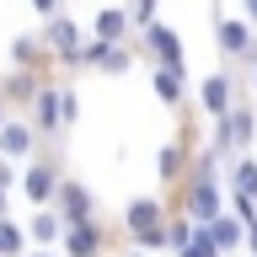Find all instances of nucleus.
I'll return each instance as SVG.
<instances>
[{
    "label": "nucleus",
    "instance_id": "1",
    "mask_svg": "<svg viewBox=\"0 0 257 257\" xmlns=\"http://www.w3.org/2000/svg\"><path fill=\"white\" fill-rule=\"evenodd\" d=\"M214 128H220V134H214V145H209V150H214V161L230 156V150H246V145H252V107L220 112V118H214Z\"/></svg>",
    "mask_w": 257,
    "mask_h": 257
},
{
    "label": "nucleus",
    "instance_id": "2",
    "mask_svg": "<svg viewBox=\"0 0 257 257\" xmlns=\"http://www.w3.org/2000/svg\"><path fill=\"white\" fill-rule=\"evenodd\" d=\"M80 64L86 70H102V75H128V64H134V48L123 43H102V38H91V48H80Z\"/></svg>",
    "mask_w": 257,
    "mask_h": 257
},
{
    "label": "nucleus",
    "instance_id": "3",
    "mask_svg": "<svg viewBox=\"0 0 257 257\" xmlns=\"http://www.w3.org/2000/svg\"><path fill=\"white\" fill-rule=\"evenodd\" d=\"M91 188H86V182H70V177H64L59 182V193H54V209H59V220L64 225H80V220H91Z\"/></svg>",
    "mask_w": 257,
    "mask_h": 257
},
{
    "label": "nucleus",
    "instance_id": "4",
    "mask_svg": "<svg viewBox=\"0 0 257 257\" xmlns=\"http://www.w3.org/2000/svg\"><path fill=\"white\" fill-rule=\"evenodd\" d=\"M59 166H48V161H38V166H27V172H22V193H27L32 204L43 209V204H54V193H59Z\"/></svg>",
    "mask_w": 257,
    "mask_h": 257
},
{
    "label": "nucleus",
    "instance_id": "5",
    "mask_svg": "<svg viewBox=\"0 0 257 257\" xmlns=\"http://www.w3.org/2000/svg\"><path fill=\"white\" fill-rule=\"evenodd\" d=\"M32 150H38V123L6 118V123H0V156L16 161V156H32Z\"/></svg>",
    "mask_w": 257,
    "mask_h": 257
},
{
    "label": "nucleus",
    "instance_id": "6",
    "mask_svg": "<svg viewBox=\"0 0 257 257\" xmlns=\"http://www.w3.org/2000/svg\"><path fill=\"white\" fill-rule=\"evenodd\" d=\"M236 80L225 75V70H214V75H204V86H198V102H204V112L209 118H220V112H230L236 107V91H230Z\"/></svg>",
    "mask_w": 257,
    "mask_h": 257
},
{
    "label": "nucleus",
    "instance_id": "7",
    "mask_svg": "<svg viewBox=\"0 0 257 257\" xmlns=\"http://www.w3.org/2000/svg\"><path fill=\"white\" fill-rule=\"evenodd\" d=\"M64 257H102V225L96 220H80V225H64Z\"/></svg>",
    "mask_w": 257,
    "mask_h": 257
},
{
    "label": "nucleus",
    "instance_id": "8",
    "mask_svg": "<svg viewBox=\"0 0 257 257\" xmlns=\"http://www.w3.org/2000/svg\"><path fill=\"white\" fill-rule=\"evenodd\" d=\"M75 43H80V27L70 22V16L54 11V16L43 22V48L54 54V59H64V54H75Z\"/></svg>",
    "mask_w": 257,
    "mask_h": 257
},
{
    "label": "nucleus",
    "instance_id": "9",
    "mask_svg": "<svg viewBox=\"0 0 257 257\" xmlns=\"http://www.w3.org/2000/svg\"><path fill=\"white\" fill-rule=\"evenodd\" d=\"M214 32H220V48L230 54V59H252V64H257V48H252V22H214Z\"/></svg>",
    "mask_w": 257,
    "mask_h": 257
},
{
    "label": "nucleus",
    "instance_id": "10",
    "mask_svg": "<svg viewBox=\"0 0 257 257\" xmlns=\"http://www.w3.org/2000/svg\"><path fill=\"white\" fill-rule=\"evenodd\" d=\"M145 43H150V59L156 64H182V38H177V27L150 22V27H145Z\"/></svg>",
    "mask_w": 257,
    "mask_h": 257
},
{
    "label": "nucleus",
    "instance_id": "11",
    "mask_svg": "<svg viewBox=\"0 0 257 257\" xmlns=\"http://www.w3.org/2000/svg\"><path fill=\"white\" fill-rule=\"evenodd\" d=\"M128 27H134L128 6H107V11H96V22H91V32L102 38V43H123V38H128Z\"/></svg>",
    "mask_w": 257,
    "mask_h": 257
},
{
    "label": "nucleus",
    "instance_id": "12",
    "mask_svg": "<svg viewBox=\"0 0 257 257\" xmlns=\"http://www.w3.org/2000/svg\"><path fill=\"white\" fill-rule=\"evenodd\" d=\"M156 225H166V209H161L156 198H134V204L123 209V230H128V236H140V230H156Z\"/></svg>",
    "mask_w": 257,
    "mask_h": 257
},
{
    "label": "nucleus",
    "instance_id": "13",
    "mask_svg": "<svg viewBox=\"0 0 257 257\" xmlns=\"http://www.w3.org/2000/svg\"><path fill=\"white\" fill-rule=\"evenodd\" d=\"M209 230H214V241H220V252L230 257V252H241V246H246V225L236 220V214H214V220H209Z\"/></svg>",
    "mask_w": 257,
    "mask_h": 257
},
{
    "label": "nucleus",
    "instance_id": "14",
    "mask_svg": "<svg viewBox=\"0 0 257 257\" xmlns=\"http://www.w3.org/2000/svg\"><path fill=\"white\" fill-rule=\"evenodd\" d=\"M27 236L38 241V246H48V241H59V236H64V220H59V209H54V204H43L38 214H32Z\"/></svg>",
    "mask_w": 257,
    "mask_h": 257
},
{
    "label": "nucleus",
    "instance_id": "15",
    "mask_svg": "<svg viewBox=\"0 0 257 257\" xmlns=\"http://www.w3.org/2000/svg\"><path fill=\"white\" fill-rule=\"evenodd\" d=\"M38 86H43V75L16 70V75H6V86H0V102H32V96H38Z\"/></svg>",
    "mask_w": 257,
    "mask_h": 257
},
{
    "label": "nucleus",
    "instance_id": "16",
    "mask_svg": "<svg viewBox=\"0 0 257 257\" xmlns=\"http://www.w3.org/2000/svg\"><path fill=\"white\" fill-rule=\"evenodd\" d=\"M156 166H161V182H166V188H172V182H182V177H188V156H182V145H161V161H156Z\"/></svg>",
    "mask_w": 257,
    "mask_h": 257
},
{
    "label": "nucleus",
    "instance_id": "17",
    "mask_svg": "<svg viewBox=\"0 0 257 257\" xmlns=\"http://www.w3.org/2000/svg\"><path fill=\"white\" fill-rule=\"evenodd\" d=\"M156 96L161 102H182V64H156Z\"/></svg>",
    "mask_w": 257,
    "mask_h": 257
},
{
    "label": "nucleus",
    "instance_id": "18",
    "mask_svg": "<svg viewBox=\"0 0 257 257\" xmlns=\"http://www.w3.org/2000/svg\"><path fill=\"white\" fill-rule=\"evenodd\" d=\"M177 257H225V252H220V241H214V230H209V225H193V241H188Z\"/></svg>",
    "mask_w": 257,
    "mask_h": 257
},
{
    "label": "nucleus",
    "instance_id": "19",
    "mask_svg": "<svg viewBox=\"0 0 257 257\" xmlns=\"http://www.w3.org/2000/svg\"><path fill=\"white\" fill-rule=\"evenodd\" d=\"M0 257H27V236L11 225V214L0 220Z\"/></svg>",
    "mask_w": 257,
    "mask_h": 257
},
{
    "label": "nucleus",
    "instance_id": "20",
    "mask_svg": "<svg viewBox=\"0 0 257 257\" xmlns=\"http://www.w3.org/2000/svg\"><path fill=\"white\" fill-rule=\"evenodd\" d=\"M188 241H193V220H188V214H177V220L166 214V246H172V252H182Z\"/></svg>",
    "mask_w": 257,
    "mask_h": 257
},
{
    "label": "nucleus",
    "instance_id": "21",
    "mask_svg": "<svg viewBox=\"0 0 257 257\" xmlns=\"http://www.w3.org/2000/svg\"><path fill=\"white\" fill-rule=\"evenodd\" d=\"M230 182H236V193L241 198H257V161L246 156V161H236V177H230Z\"/></svg>",
    "mask_w": 257,
    "mask_h": 257
},
{
    "label": "nucleus",
    "instance_id": "22",
    "mask_svg": "<svg viewBox=\"0 0 257 257\" xmlns=\"http://www.w3.org/2000/svg\"><path fill=\"white\" fill-rule=\"evenodd\" d=\"M156 22V0H134V27H150Z\"/></svg>",
    "mask_w": 257,
    "mask_h": 257
},
{
    "label": "nucleus",
    "instance_id": "23",
    "mask_svg": "<svg viewBox=\"0 0 257 257\" xmlns=\"http://www.w3.org/2000/svg\"><path fill=\"white\" fill-rule=\"evenodd\" d=\"M59 6H64V0H32V11H38V16H54Z\"/></svg>",
    "mask_w": 257,
    "mask_h": 257
},
{
    "label": "nucleus",
    "instance_id": "24",
    "mask_svg": "<svg viewBox=\"0 0 257 257\" xmlns=\"http://www.w3.org/2000/svg\"><path fill=\"white\" fill-rule=\"evenodd\" d=\"M246 252L257 257V220H246Z\"/></svg>",
    "mask_w": 257,
    "mask_h": 257
},
{
    "label": "nucleus",
    "instance_id": "25",
    "mask_svg": "<svg viewBox=\"0 0 257 257\" xmlns=\"http://www.w3.org/2000/svg\"><path fill=\"white\" fill-rule=\"evenodd\" d=\"M241 11H246V22L257 27V0H241Z\"/></svg>",
    "mask_w": 257,
    "mask_h": 257
},
{
    "label": "nucleus",
    "instance_id": "26",
    "mask_svg": "<svg viewBox=\"0 0 257 257\" xmlns=\"http://www.w3.org/2000/svg\"><path fill=\"white\" fill-rule=\"evenodd\" d=\"M252 86H257V64H252Z\"/></svg>",
    "mask_w": 257,
    "mask_h": 257
},
{
    "label": "nucleus",
    "instance_id": "27",
    "mask_svg": "<svg viewBox=\"0 0 257 257\" xmlns=\"http://www.w3.org/2000/svg\"><path fill=\"white\" fill-rule=\"evenodd\" d=\"M0 123H6V107H0Z\"/></svg>",
    "mask_w": 257,
    "mask_h": 257
},
{
    "label": "nucleus",
    "instance_id": "28",
    "mask_svg": "<svg viewBox=\"0 0 257 257\" xmlns=\"http://www.w3.org/2000/svg\"><path fill=\"white\" fill-rule=\"evenodd\" d=\"M32 257H48V252H32Z\"/></svg>",
    "mask_w": 257,
    "mask_h": 257
},
{
    "label": "nucleus",
    "instance_id": "29",
    "mask_svg": "<svg viewBox=\"0 0 257 257\" xmlns=\"http://www.w3.org/2000/svg\"><path fill=\"white\" fill-rule=\"evenodd\" d=\"M128 257H140V252H128Z\"/></svg>",
    "mask_w": 257,
    "mask_h": 257
}]
</instances>
